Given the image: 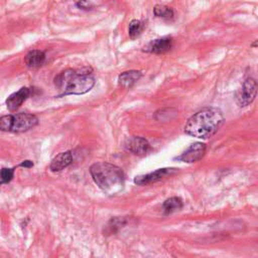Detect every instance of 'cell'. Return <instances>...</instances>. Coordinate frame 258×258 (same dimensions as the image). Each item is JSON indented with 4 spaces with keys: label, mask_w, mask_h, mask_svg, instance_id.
I'll return each mask as SVG.
<instances>
[{
    "label": "cell",
    "mask_w": 258,
    "mask_h": 258,
    "mask_svg": "<svg viewBox=\"0 0 258 258\" xmlns=\"http://www.w3.org/2000/svg\"><path fill=\"white\" fill-rule=\"evenodd\" d=\"M38 124L35 115L29 113H15L4 115L0 118V130L6 132H26Z\"/></svg>",
    "instance_id": "277c9868"
},
{
    "label": "cell",
    "mask_w": 258,
    "mask_h": 258,
    "mask_svg": "<svg viewBox=\"0 0 258 258\" xmlns=\"http://www.w3.org/2000/svg\"><path fill=\"white\" fill-rule=\"evenodd\" d=\"M223 112L215 107H207L190 117L185 125V132L193 137L206 139L216 133L224 123Z\"/></svg>",
    "instance_id": "7a4b0ae2"
},
{
    "label": "cell",
    "mask_w": 258,
    "mask_h": 258,
    "mask_svg": "<svg viewBox=\"0 0 258 258\" xmlns=\"http://www.w3.org/2000/svg\"><path fill=\"white\" fill-rule=\"evenodd\" d=\"M174 173H176V168H159L155 171H152V173L136 177L134 179V183L138 186H146L152 183H156L167 176L173 175Z\"/></svg>",
    "instance_id": "8992f818"
},
{
    "label": "cell",
    "mask_w": 258,
    "mask_h": 258,
    "mask_svg": "<svg viewBox=\"0 0 258 258\" xmlns=\"http://www.w3.org/2000/svg\"><path fill=\"white\" fill-rule=\"evenodd\" d=\"M0 185H1V183H0Z\"/></svg>",
    "instance_id": "44dd1931"
},
{
    "label": "cell",
    "mask_w": 258,
    "mask_h": 258,
    "mask_svg": "<svg viewBox=\"0 0 258 258\" xmlns=\"http://www.w3.org/2000/svg\"><path fill=\"white\" fill-rule=\"evenodd\" d=\"M31 90L26 87H22L19 89L17 92L11 94L7 99H6V106L10 112L16 111L22 103L30 96Z\"/></svg>",
    "instance_id": "9c48e42d"
},
{
    "label": "cell",
    "mask_w": 258,
    "mask_h": 258,
    "mask_svg": "<svg viewBox=\"0 0 258 258\" xmlns=\"http://www.w3.org/2000/svg\"><path fill=\"white\" fill-rule=\"evenodd\" d=\"M173 47V38L169 36L161 37L150 41L144 51L152 54H164Z\"/></svg>",
    "instance_id": "30bf717a"
},
{
    "label": "cell",
    "mask_w": 258,
    "mask_h": 258,
    "mask_svg": "<svg viewBox=\"0 0 258 258\" xmlns=\"http://www.w3.org/2000/svg\"><path fill=\"white\" fill-rule=\"evenodd\" d=\"M14 170L15 168H9V167H3L0 169V183L1 185L3 184H8L12 181L14 177Z\"/></svg>",
    "instance_id": "ac0fdd59"
},
{
    "label": "cell",
    "mask_w": 258,
    "mask_h": 258,
    "mask_svg": "<svg viewBox=\"0 0 258 258\" xmlns=\"http://www.w3.org/2000/svg\"><path fill=\"white\" fill-rule=\"evenodd\" d=\"M126 223H127V220L124 217L112 218L108 222V224L106 226V229H105V232L107 234H114L117 231H119L123 226H125Z\"/></svg>",
    "instance_id": "9a60e30c"
},
{
    "label": "cell",
    "mask_w": 258,
    "mask_h": 258,
    "mask_svg": "<svg viewBox=\"0 0 258 258\" xmlns=\"http://www.w3.org/2000/svg\"><path fill=\"white\" fill-rule=\"evenodd\" d=\"M125 148L134 154L143 155L149 151L150 144L145 138L141 136H132L126 140Z\"/></svg>",
    "instance_id": "52a82bcc"
},
{
    "label": "cell",
    "mask_w": 258,
    "mask_h": 258,
    "mask_svg": "<svg viewBox=\"0 0 258 258\" xmlns=\"http://www.w3.org/2000/svg\"><path fill=\"white\" fill-rule=\"evenodd\" d=\"M18 166H21V167H25V168H30L33 166V162L31 160H24L22 161Z\"/></svg>",
    "instance_id": "ffe728a7"
},
{
    "label": "cell",
    "mask_w": 258,
    "mask_h": 258,
    "mask_svg": "<svg viewBox=\"0 0 258 258\" xmlns=\"http://www.w3.org/2000/svg\"><path fill=\"white\" fill-rule=\"evenodd\" d=\"M46 62V54L45 52L39 50L30 51L24 58V63L28 68L36 69L41 67Z\"/></svg>",
    "instance_id": "4fadbf2b"
},
{
    "label": "cell",
    "mask_w": 258,
    "mask_h": 258,
    "mask_svg": "<svg viewBox=\"0 0 258 258\" xmlns=\"http://www.w3.org/2000/svg\"><path fill=\"white\" fill-rule=\"evenodd\" d=\"M205 152H206V145L202 142H196L192 144L190 147H188V149L185 152H183L178 157V159L188 163L196 162L204 156Z\"/></svg>",
    "instance_id": "ba28073f"
},
{
    "label": "cell",
    "mask_w": 258,
    "mask_h": 258,
    "mask_svg": "<svg viewBox=\"0 0 258 258\" xmlns=\"http://www.w3.org/2000/svg\"><path fill=\"white\" fill-rule=\"evenodd\" d=\"M90 174L95 184L108 195H116L124 188V173L115 164L109 162H96L91 165Z\"/></svg>",
    "instance_id": "3957f363"
},
{
    "label": "cell",
    "mask_w": 258,
    "mask_h": 258,
    "mask_svg": "<svg viewBox=\"0 0 258 258\" xmlns=\"http://www.w3.org/2000/svg\"><path fill=\"white\" fill-rule=\"evenodd\" d=\"M183 206H184V204H183V201L181 198L173 197V198H169L166 201H164V203L162 205V209H163L164 214L168 215V214H171L176 211L181 210L183 208Z\"/></svg>",
    "instance_id": "5bb4252c"
},
{
    "label": "cell",
    "mask_w": 258,
    "mask_h": 258,
    "mask_svg": "<svg viewBox=\"0 0 258 258\" xmlns=\"http://www.w3.org/2000/svg\"><path fill=\"white\" fill-rule=\"evenodd\" d=\"M257 94V82L253 78H248L243 83L241 89L236 94V102L239 107L250 105Z\"/></svg>",
    "instance_id": "5b68a950"
},
{
    "label": "cell",
    "mask_w": 258,
    "mask_h": 258,
    "mask_svg": "<svg viewBox=\"0 0 258 258\" xmlns=\"http://www.w3.org/2000/svg\"><path fill=\"white\" fill-rule=\"evenodd\" d=\"M74 1H75L76 6L80 9H83V10L92 9V5L88 0H74Z\"/></svg>",
    "instance_id": "d6986e66"
},
{
    "label": "cell",
    "mask_w": 258,
    "mask_h": 258,
    "mask_svg": "<svg viewBox=\"0 0 258 258\" xmlns=\"http://www.w3.org/2000/svg\"><path fill=\"white\" fill-rule=\"evenodd\" d=\"M142 73L140 71H127L119 75L118 83L122 88L128 89L131 88L132 86L141 78Z\"/></svg>",
    "instance_id": "7c38bea8"
},
{
    "label": "cell",
    "mask_w": 258,
    "mask_h": 258,
    "mask_svg": "<svg viewBox=\"0 0 258 258\" xmlns=\"http://www.w3.org/2000/svg\"><path fill=\"white\" fill-rule=\"evenodd\" d=\"M153 13L155 16L165 19H171L174 17L173 9L165 5H156L153 9Z\"/></svg>",
    "instance_id": "e0dca14e"
},
{
    "label": "cell",
    "mask_w": 258,
    "mask_h": 258,
    "mask_svg": "<svg viewBox=\"0 0 258 258\" xmlns=\"http://www.w3.org/2000/svg\"><path fill=\"white\" fill-rule=\"evenodd\" d=\"M73 162V154L71 151H65L58 154L51 162L50 168L52 171H61L68 167Z\"/></svg>",
    "instance_id": "8fae6325"
},
{
    "label": "cell",
    "mask_w": 258,
    "mask_h": 258,
    "mask_svg": "<svg viewBox=\"0 0 258 258\" xmlns=\"http://www.w3.org/2000/svg\"><path fill=\"white\" fill-rule=\"evenodd\" d=\"M94 85L95 79L92 76L91 68L67 69L55 78V86L59 96L83 95L91 91Z\"/></svg>",
    "instance_id": "6da1fadb"
},
{
    "label": "cell",
    "mask_w": 258,
    "mask_h": 258,
    "mask_svg": "<svg viewBox=\"0 0 258 258\" xmlns=\"http://www.w3.org/2000/svg\"><path fill=\"white\" fill-rule=\"evenodd\" d=\"M143 28H144L143 22H141L140 20H137V19L132 20L130 23H129V27H128L129 36H130L131 38H135V37L139 36L141 34Z\"/></svg>",
    "instance_id": "2e32d148"
}]
</instances>
